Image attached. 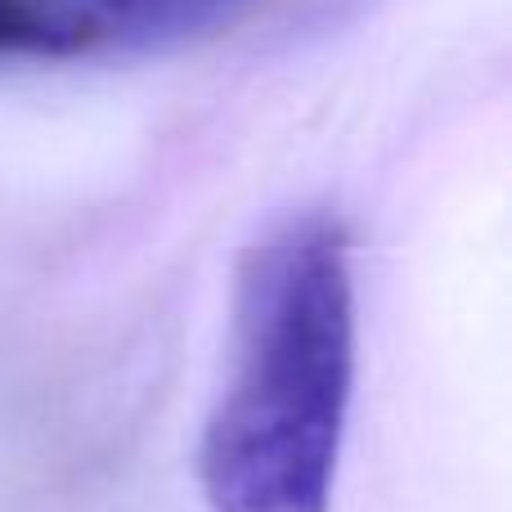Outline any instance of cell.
Returning <instances> with one entry per match:
<instances>
[{"mask_svg":"<svg viewBox=\"0 0 512 512\" xmlns=\"http://www.w3.org/2000/svg\"><path fill=\"white\" fill-rule=\"evenodd\" d=\"M351 382V239L297 212L239 261L230 382L198 450L212 512H328Z\"/></svg>","mask_w":512,"mask_h":512,"instance_id":"1","label":"cell"},{"mask_svg":"<svg viewBox=\"0 0 512 512\" xmlns=\"http://www.w3.org/2000/svg\"><path fill=\"white\" fill-rule=\"evenodd\" d=\"M104 41V27L63 0H0V63L77 59Z\"/></svg>","mask_w":512,"mask_h":512,"instance_id":"2","label":"cell"},{"mask_svg":"<svg viewBox=\"0 0 512 512\" xmlns=\"http://www.w3.org/2000/svg\"><path fill=\"white\" fill-rule=\"evenodd\" d=\"M248 0H81L90 18L108 32H126L135 41H185L230 23Z\"/></svg>","mask_w":512,"mask_h":512,"instance_id":"3","label":"cell"}]
</instances>
